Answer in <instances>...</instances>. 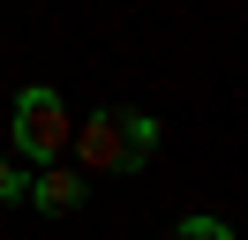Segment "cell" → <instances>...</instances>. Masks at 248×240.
Instances as JSON below:
<instances>
[{"mask_svg": "<svg viewBox=\"0 0 248 240\" xmlns=\"http://www.w3.org/2000/svg\"><path fill=\"white\" fill-rule=\"evenodd\" d=\"M68 150H83V173H143L158 158V120L136 105H106V113H83Z\"/></svg>", "mask_w": 248, "mask_h": 240, "instance_id": "1", "label": "cell"}, {"mask_svg": "<svg viewBox=\"0 0 248 240\" xmlns=\"http://www.w3.org/2000/svg\"><path fill=\"white\" fill-rule=\"evenodd\" d=\"M16 158H31V165H61L68 158V135H76V113H68V98L53 83H23L16 90Z\"/></svg>", "mask_w": 248, "mask_h": 240, "instance_id": "2", "label": "cell"}, {"mask_svg": "<svg viewBox=\"0 0 248 240\" xmlns=\"http://www.w3.org/2000/svg\"><path fill=\"white\" fill-rule=\"evenodd\" d=\"M23 195H31L46 218H68V210H83V173H76V165H38Z\"/></svg>", "mask_w": 248, "mask_h": 240, "instance_id": "3", "label": "cell"}, {"mask_svg": "<svg viewBox=\"0 0 248 240\" xmlns=\"http://www.w3.org/2000/svg\"><path fill=\"white\" fill-rule=\"evenodd\" d=\"M173 240H233V225H226V218H203V210H196V218H181V225H173Z\"/></svg>", "mask_w": 248, "mask_h": 240, "instance_id": "4", "label": "cell"}, {"mask_svg": "<svg viewBox=\"0 0 248 240\" xmlns=\"http://www.w3.org/2000/svg\"><path fill=\"white\" fill-rule=\"evenodd\" d=\"M23 188H31V180H23V158H0V203H16Z\"/></svg>", "mask_w": 248, "mask_h": 240, "instance_id": "5", "label": "cell"}]
</instances>
